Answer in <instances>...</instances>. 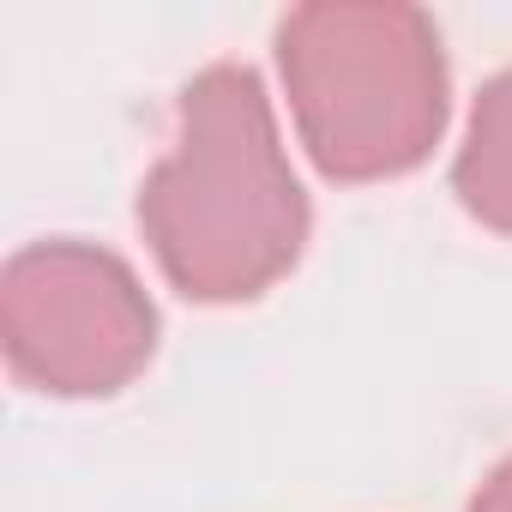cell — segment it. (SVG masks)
Wrapping results in <instances>:
<instances>
[{"mask_svg":"<svg viewBox=\"0 0 512 512\" xmlns=\"http://www.w3.org/2000/svg\"><path fill=\"white\" fill-rule=\"evenodd\" d=\"M163 278L205 308L253 302L296 272L314 211L260 73L217 61L175 97V139L139 187Z\"/></svg>","mask_w":512,"mask_h":512,"instance_id":"obj_1","label":"cell"},{"mask_svg":"<svg viewBox=\"0 0 512 512\" xmlns=\"http://www.w3.org/2000/svg\"><path fill=\"white\" fill-rule=\"evenodd\" d=\"M13 380L55 398H109L157 356V308L139 272L97 241H31L0 278Z\"/></svg>","mask_w":512,"mask_h":512,"instance_id":"obj_3","label":"cell"},{"mask_svg":"<svg viewBox=\"0 0 512 512\" xmlns=\"http://www.w3.org/2000/svg\"><path fill=\"white\" fill-rule=\"evenodd\" d=\"M470 512H512V458L482 476V488L470 494Z\"/></svg>","mask_w":512,"mask_h":512,"instance_id":"obj_5","label":"cell"},{"mask_svg":"<svg viewBox=\"0 0 512 512\" xmlns=\"http://www.w3.org/2000/svg\"><path fill=\"white\" fill-rule=\"evenodd\" d=\"M452 193L482 229L512 235V67L476 91L464 145L452 157Z\"/></svg>","mask_w":512,"mask_h":512,"instance_id":"obj_4","label":"cell"},{"mask_svg":"<svg viewBox=\"0 0 512 512\" xmlns=\"http://www.w3.org/2000/svg\"><path fill=\"white\" fill-rule=\"evenodd\" d=\"M296 133L332 181H392L434 157L452 91L440 25L398 0H314L278 25Z\"/></svg>","mask_w":512,"mask_h":512,"instance_id":"obj_2","label":"cell"}]
</instances>
